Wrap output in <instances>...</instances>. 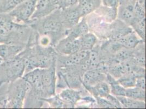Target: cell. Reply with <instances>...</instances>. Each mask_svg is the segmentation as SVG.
I'll return each mask as SVG.
<instances>
[{"label":"cell","mask_w":146,"mask_h":109,"mask_svg":"<svg viewBox=\"0 0 146 109\" xmlns=\"http://www.w3.org/2000/svg\"><path fill=\"white\" fill-rule=\"evenodd\" d=\"M26 58L20 52L12 59L0 63V88L21 78L25 72Z\"/></svg>","instance_id":"1"},{"label":"cell","mask_w":146,"mask_h":109,"mask_svg":"<svg viewBox=\"0 0 146 109\" xmlns=\"http://www.w3.org/2000/svg\"><path fill=\"white\" fill-rule=\"evenodd\" d=\"M8 84L5 108H23L25 98L30 90L31 85L22 78Z\"/></svg>","instance_id":"2"},{"label":"cell","mask_w":146,"mask_h":109,"mask_svg":"<svg viewBox=\"0 0 146 109\" xmlns=\"http://www.w3.org/2000/svg\"><path fill=\"white\" fill-rule=\"evenodd\" d=\"M30 31L27 25L16 23L9 13H0V35L17 37L26 43L30 36Z\"/></svg>","instance_id":"3"},{"label":"cell","mask_w":146,"mask_h":109,"mask_svg":"<svg viewBox=\"0 0 146 109\" xmlns=\"http://www.w3.org/2000/svg\"><path fill=\"white\" fill-rule=\"evenodd\" d=\"M38 1L25 0L9 14L16 23L29 25L31 18L35 11Z\"/></svg>","instance_id":"4"},{"label":"cell","mask_w":146,"mask_h":109,"mask_svg":"<svg viewBox=\"0 0 146 109\" xmlns=\"http://www.w3.org/2000/svg\"><path fill=\"white\" fill-rule=\"evenodd\" d=\"M59 7L58 0H38L36 3L35 11L31 20L42 18L49 15L50 13Z\"/></svg>","instance_id":"5"},{"label":"cell","mask_w":146,"mask_h":109,"mask_svg":"<svg viewBox=\"0 0 146 109\" xmlns=\"http://www.w3.org/2000/svg\"><path fill=\"white\" fill-rule=\"evenodd\" d=\"M32 27L44 33H56L61 31L62 24L61 22L55 18H47L39 23H30Z\"/></svg>","instance_id":"6"},{"label":"cell","mask_w":146,"mask_h":109,"mask_svg":"<svg viewBox=\"0 0 146 109\" xmlns=\"http://www.w3.org/2000/svg\"><path fill=\"white\" fill-rule=\"evenodd\" d=\"M55 72L53 69H42L41 76L42 92L52 94L55 87Z\"/></svg>","instance_id":"7"},{"label":"cell","mask_w":146,"mask_h":109,"mask_svg":"<svg viewBox=\"0 0 146 109\" xmlns=\"http://www.w3.org/2000/svg\"><path fill=\"white\" fill-rule=\"evenodd\" d=\"M106 79L104 73L98 71L96 69L87 70L83 76L84 84L88 87L93 86L98 83L103 81Z\"/></svg>","instance_id":"8"},{"label":"cell","mask_w":146,"mask_h":109,"mask_svg":"<svg viewBox=\"0 0 146 109\" xmlns=\"http://www.w3.org/2000/svg\"><path fill=\"white\" fill-rule=\"evenodd\" d=\"M58 48L63 54H73L80 50L79 41L77 39H73L68 37L59 44Z\"/></svg>","instance_id":"9"},{"label":"cell","mask_w":146,"mask_h":109,"mask_svg":"<svg viewBox=\"0 0 146 109\" xmlns=\"http://www.w3.org/2000/svg\"><path fill=\"white\" fill-rule=\"evenodd\" d=\"M102 2V0H79L78 8L81 16L85 15L93 11Z\"/></svg>","instance_id":"10"},{"label":"cell","mask_w":146,"mask_h":109,"mask_svg":"<svg viewBox=\"0 0 146 109\" xmlns=\"http://www.w3.org/2000/svg\"><path fill=\"white\" fill-rule=\"evenodd\" d=\"M90 51L87 50H80L78 52L70 54L65 61V64L67 66H72L78 64L87 57Z\"/></svg>","instance_id":"11"},{"label":"cell","mask_w":146,"mask_h":109,"mask_svg":"<svg viewBox=\"0 0 146 109\" xmlns=\"http://www.w3.org/2000/svg\"><path fill=\"white\" fill-rule=\"evenodd\" d=\"M117 41L119 45L127 49L134 48L139 43V40L136 36L132 33H130L126 36L123 37Z\"/></svg>","instance_id":"12"},{"label":"cell","mask_w":146,"mask_h":109,"mask_svg":"<svg viewBox=\"0 0 146 109\" xmlns=\"http://www.w3.org/2000/svg\"><path fill=\"white\" fill-rule=\"evenodd\" d=\"M64 9H66L65 15L68 23L72 26L78 24L81 17L78 6L76 7H72Z\"/></svg>","instance_id":"13"},{"label":"cell","mask_w":146,"mask_h":109,"mask_svg":"<svg viewBox=\"0 0 146 109\" xmlns=\"http://www.w3.org/2000/svg\"><path fill=\"white\" fill-rule=\"evenodd\" d=\"M121 104L127 108H144L145 103L141 100H135L125 96H117Z\"/></svg>","instance_id":"14"},{"label":"cell","mask_w":146,"mask_h":109,"mask_svg":"<svg viewBox=\"0 0 146 109\" xmlns=\"http://www.w3.org/2000/svg\"><path fill=\"white\" fill-rule=\"evenodd\" d=\"M88 32V27L85 20L83 19L79 24L75 25V27L69 34L68 38L75 39L78 37L82 36Z\"/></svg>","instance_id":"15"},{"label":"cell","mask_w":146,"mask_h":109,"mask_svg":"<svg viewBox=\"0 0 146 109\" xmlns=\"http://www.w3.org/2000/svg\"><path fill=\"white\" fill-rule=\"evenodd\" d=\"M80 50H91L96 42V37L91 33H86L79 39Z\"/></svg>","instance_id":"16"},{"label":"cell","mask_w":146,"mask_h":109,"mask_svg":"<svg viewBox=\"0 0 146 109\" xmlns=\"http://www.w3.org/2000/svg\"><path fill=\"white\" fill-rule=\"evenodd\" d=\"M125 97L138 100L144 101L146 99L145 90L139 87H131L126 89Z\"/></svg>","instance_id":"17"},{"label":"cell","mask_w":146,"mask_h":109,"mask_svg":"<svg viewBox=\"0 0 146 109\" xmlns=\"http://www.w3.org/2000/svg\"><path fill=\"white\" fill-rule=\"evenodd\" d=\"M25 0H0V13H9Z\"/></svg>","instance_id":"18"},{"label":"cell","mask_w":146,"mask_h":109,"mask_svg":"<svg viewBox=\"0 0 146 109\" xmlns=\"http://www.w3.org/2000/svg\"><path fill=\"white\" fill-rule=\"evenodd\" d=\"M92 92L97 97L105 98L110 93V88L109 85L104 82H100L92 87Z\"/></svg>","instance_id":"19"},{"label":"cell","mask_w":146,"mask_h":109,"mask_svg":"<svg viewBox=\"0 0 146 109\" xmlns=\"http://www.w3.org/2000/svg\"><path fill=\"white\" fill-rule=\"evenodd\" d=\"M134 5L126 3L125 5L121 7L120 14L124 20L132 22L134 21V18H135L134 14Z\"/></svg>","instance_id":"20"},{"label":"cell","mask_w":146,"mask_h":109,"mask_svg":"<svg viewBox=\"0 0 146 109\" xmlns=\"http://www.w3.org/2000/svg\"><path fill=\"white\" fill-rule=\"evenodd\" d=\"M108 79L111 85V92L113 94L116 96H125L126 88L119 84L117 81H116L109 75H108Z\"/></svg>","instance_id":"21"},{"label":"cell","mask_w":146,"mask_h":109,"mask_svg":"<svg viewBox=\"0 0 146 109\" xmlns=\"http://www.w3.org/2000/svg\"><path fill=\"white\" fill-rule=\"evenodd\" d=\"M60 97L67 103L74 104L79 99V93L73 90L67 89L62 92Z\"/></svg>","instance_id":"22"},{"label":"cell","mask_w":146,"mask_h":109,"mask_svg":"<svg viewBox=\"0 0 146 109\" xmlns=\"http://www.w3.org/2000/svg\"><path fill=\"white\" fill-rule=\"evenodd\" d=\"M136 79L133 75L127 74L121 77L117 82L125 88H128L135 86Z\"/></svg>","instance_id":"23"},{"label":"cell","mask_w":146,"mask_h":109,"mask_svg":"<svg viewBox=\"0 0 146 109\" xmlns=\"http://www.w3.org/2000/svg\"><path fill=\"white\" fill-rule=\"evenodd\" d=\"M134 29L136 30L138 34L142 38H145V18L138 20L136 19V20H134L132 22Z\"/></svg>","instance_id":"24"},{"label":"cell","mask_w":146,"mask_h":109,"mask_svg":"<svg viewBox=\"0 0 146 109\" xmlns=\"http://www.w3.org/2000/svg\"><path fill=\"white\" fill-rule=\"evenodd\" d=\"M132 56V53L128 49H122L119 50L116 54V60L118 61H124L128 60Z\"/></svg>","instance_id":"25"},{"label":"cell","mask_w":146,"mask_h":109,"mask_svg":"<svg viewBox=\"0 0 146 109\" xmlns=\"http://www.w3.org/2000/svg\"><path fill=\"white\" fill-rule=\"evenodd\" d=\"M145 8L140 5L136 1L134 5V14L135 17L138 20L145 18Z\"/></svg>","instance_id":"26"},{"label":"cell","mask_w":146,"mask_h":109,"mask_svg":"<svg viewBox=\"0 0 146 109\" xmlns=\"http://www.w3.org/2000/svg\"><path fill=\"white\" fill-rule=\"evenodd\" d=\"M66 81L68 83V85L70 87H76L79 85V80L78 79V76L76 74H70L66 76Z\"/></svg>","instance_id":"27"},{"label":"cell","mask_w":146,"mask_h":109,"mask_svg":"<svg viewBox=\"0 0 146 109\" xmlns=\"http://www.w3.org/2000/svg\"><path fill=\"white\" fill-rule=\"evenodd\" d=\"M79 0H58L59 7L63 9L76 6Z\"/></svg>","instance_id":"28"},{"label":"cell","mask_w":146,"mask_h":109,"mask_svg":"<svg viewBox=\"0 0 146 109\" xmlns=\"http://www.w3.org/2000/svg\"><path fill=\"white\" fill-rule=\"evenodd\" d=\"M133 62L135 64L140 66V67H145L146 63V58L145 54L134 55L133 57Z\"/></svg>","instance_id":"29"},{"label":"cell","mask_w":146,"mask_h":109,"mask_svg":"<svg viewBox=\"0 0 146 109\" xmlns=\"http://www.w3.org/2000/svg\"><path fill=\"white\" fill-rule=\"evenodd\" d=\"M98 102V104L104 108H115L114 105H113L107 99H104V98L97 97Z\"/></svg>","instance_id":"30"},{"label":"cell","mask_w":146,"mask_h":109,"mask_svg":"<svg viewBox=\"0 0 146 109\" xmlns=\"http://www.w3.org/2000/svg\"><path fill=\"white\" fill-rule=\"evenodd\" d=\"M135 86L143 90H146V79L145 76H141L136 78Z\"/></svg>","instance_id":"31"},{"label":"cell","mask_w":146,"mask_h":109,"mask_svg":"<svg viewBox=\"0 0 146 109\" xmlns=\"http://www.w3.org/2000/svg\"><path fill=\"white\" fill-rule=\"evenodd\" d=\"M105 6L109 8L117 7L119 0H102Z\"/></svg>","instance_id":"32"},{"label":"cell","mask_w":146,"mask_h":109,"mask_svg":"<svg viewBox=\"0 0 146 109\" xmlns=\"http://www.w3.org/2000/svg\"><path fill=\"white\" fill-rule=\"evenodd\" d=\"M106 98H107V99L109 101L110 103H111L113 105L115 106V108H121V103L116 97H113L109 94Z\"/></svg>","instance_id":"33"},{"label":"cell","mask_w":146,"mask_h":109,"mask_svg":"<svg viewBox=\"0 0 146 109\" xmlns=\"http://www.w3.org/2000/svg\"><path fill=\"white\" fill-rule=\"evenodd\" d=\"M6 104V96H0V108H5Z\"/></svg>","instance_id":"34"},{"label":"cell","mask_w":146,"mask_h":109,"mask_svg":"<svg viewBox=\"0 0 146 109\" xmlns=\"http://www.w3.org/2000/svg\"><path fill=\"white\" fill-rule=\"evenodd\" d=\"M40 44L42 46H46L49 43V39L46 37H43L40 39Z\"/></svg>","instance_id":"35"},{"label":"cell","mask_w":146,"mask_h":109,"mask_svg":"<svg viewBox=\"0 0 146 109\" xmlns=\"http://www.w3.org/2000/svg\"><path fill=\"white\" fill-rule=\"evenodd\" d=\"M137 1L140 5L145 8V0H137Z\"/></svg>","instance_id":"36"}]
</instances>
